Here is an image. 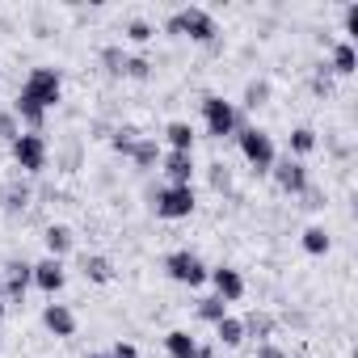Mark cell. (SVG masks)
<instances>
[{"mask_svg": "<svg viewBox=\"0 0 358 358\" xmlns=\"http://www.w3.org/2000/svg\"><path fill=\"white\" fill-rule=\"evenodd\" d=\"M164 34L190 38V43H199V47H215V43H220V22L211 17V9L190 5V9H177V13L164 17Z\"/></svg>", "mask_w": 358, "mask_h": 358, "instance_id": "6da1fadb", "label": "cell"}, {"mask_svg": "<svg viewBox=\"0 0 358 358\" xmlns=\"http://www.w3.org/2000/svg\"><path fill=\"white\" fill-rule=\"evenodd\" d=\"M203 127H207L211 139H236V131H241V110H236V101H228V97H220V93H207V97H203Z\"/></svg>", "mask_w": 358, "mask_h": 358, "instance_id": "7a4b0ae2", "label": "cell"}, {"mask_svg": "<svg viewBox=\"0 0 358 358\" xmlns=\"http://www.w3.org/2000/svg\"><path fill=\"white\" fill-rule=\"evenodd\" d=\"M194 207H199L194 186H156V190H152V211H156L160 220H169V224L190 220Z\"/></svg>", "mask_w": 358, "mask_h": 358, "instance_id": "3957f363", "label": "cell"}, {"mask_svg": "<svg viewBox=\"0 0 358 358\" xmlns=\"http://www.w3.org/2000/svg\"><path fill=\"white\" fill-rule=\"evenodd\" d=\"M22 93H26V97H34L43 110H55V106L64 101V72H59V68H51V64L30 68V76H26Z\"/></svg>", "mask_w": 358, "mask_h": 358, "instance_id": "277c9868", "label": "cell"}, {"mask_svg": "<svg viewBox=\"0 0 358 358\" xmlns=\"http://www.w3.org/2000/svg\"><path fill=\"white\" fill-rule=\"evenodd\" d=\"M236 143H241V156L253 164V173H270V169H274L278 148H274L270 131H262V127H241V131H236Z\"/></svg>", "mask_w": 358, "mask_h": 358, "instance_id": "5b68a950", "label": "cell"}, {"mask_svg": "<svg viewBox=\"0 0 358 358\" xmlns=\"http://www.w3.org/2000/svg\"><path fill=\"white\" fill-rule=\"evenodd\" d=\"M164 274L173 282H182V287H203L211 270L194 249H173V253H164Z\"/></svg>", "mask_w": 358, "mask_h": 358, "instance_id": "8992f818", "label": "cell"}, {"mask_svg": "<svg viewBox=\"0 0 358 358\" xmlns=\"http://www.w3.org/2000/svg\"><path fill=\"white\" fill-rule=\"evenodd\" d=\"M9 148H13V164H17L22 173H30V177H38V173L47 169V160H51L47 139H43V135H34V131H22Z\"/></svg>", "mask_w": 358, "mask_h": 358, "instance_id": "52a82bcc", "label": "cell"}, {"mask_svg": "<svg viewBox=\"0 0 358 358\" xmlns=\"http://www.w3.org/2000/svg\"><path fill=\"white\" fill-rule=\"evenodd\" d=\"M270 177H274V186H278L282 194H291V199H299V194L312 186V173H308V164H303V160H291V156L274 160Z\"/></svg>", "mask_w": 358, "mask_h": 358, "instance_id": "ba28073f", "label": "cell"}, {"mask_svg": "<svg viewBox=\"0 0 358 358\" xmlns=\"http://www.w3.org/2000/svg\"><path fill=\"white\" fill-rule=\"evenodd\" d=\"M34 287V262H22V257H13L9 266H5V303H22L26 299V291Z\"/></svg>", "mask_w": 358, "mask_h": 358, "instance_id": "9c48e42d", "label": "cell"}, {"mask_svg": "<svg viewBox=\"0 0 358 358\" xmlns=\"http://www.w3.org/2000/svg\"><path fill=\"white\" fill-rule=\"evenodd\" d=\"M160 169L169 186H194V152H160Z\"/></svg>", "mask_w": 358, "mask_h": 358, "instance_id": "30bf717a", "label": "cell"}, {"mask_svg": "<svg viewBox=\"0 0 358 358\" xmlns=\"http://www.w3.org/2000/svg\"><path fill=\"white\" fill-rule=\"evenodd\" d=\"M207 278H211V287H215V295H220L224 303H236V299H245V291H249L245 274H241V270H232V266H215Z\"/></svg>", "mask_w": 358, "mask_h": 358, "instance_id": "8fae6325", "label": "cell"}, {"mask_svg": "<svg viewBox=\"0 0 358 358\" xmlns=\"http://www.w3.org/2000/svg\"><path fill=\"white\" fill-rule=\"evenodd\" d=\"M64 282H68V270H64V262L59 257H43V262H34V287L43 291V295H59L64 291Z\"/></svg>", "mask_w": 358, "mask_h": 358, "instance_id": "7c38bea8", "label": "cell"}, {"mask_svg": "<svg viewBox=\"0 0 358 358\" xmlns=\"http://www.w3.org/2000/svg\"><path fill=\"white\" fill-rule=\"evenodd\" d=\"M43 324H47V333H55V337H72V333H76V312H72L68 303H47V308H43Z\"/></svg>", "mask_w": 358, "mask_h": 358, "instance_id": "4fadbf2b", "label": "cell"}, {"mask_svg": "<svg viewBox=\"0 0 358 358\" xmlns=\"http://www.w3.org/2000/svg\"><path fill=\"white\" fill-rule=\"evenodd\" d=\"M13 118L26 122V131H34V135H43V127H47V110H43L34 97H26V93H17V101H13Z\"/></svg>", "mask_w": 358, "mask_h": 358, "instance_id": "5bb4252c", "label": "cell"}, {"mask_svg": "<svg viewBox=\"0 0 358 358\" xmlns=\"http://www.w3.org/2000/svg\"><path fill=\"white\" fill-rule=\"evenodd\" d=\"M43 245H47V257H68L72 253V245H76V236H72V228L68 224H47V232H43Z\"/></svg>", "mask_w": 358, "mask_h": 358, "instance_id": "9a60e30c", "label": "cell"}, {"mask_svg": "<svg viewBox=\"0 0 358 358\" xmlns=\"http://www.w3.org/2000/svg\"><path fill=\"white\" fill-rule=\"evenodd\" d=\"M354 68H358L354 43H350V38H337V43H333V55H329V72H333V76H354Z\"/></svg>", "mask_w": 358, "mask_h": 358, "instance_id": "2e32d148", "label": "cell"}, {"mask_svg": "<svg viewBox=\"0 0 358 358\" xmlns=\"http://www.w3.org/2000/svg\"><path fill=\"white\" fill-rule=\"evenodd\" d=\"M164 354L169 358H199V337L186 329H173V333H164Z\"/></svg>", "mask_w": 358, "mask_h": 358, "instance_id": "e0dca14e", "label": "cell"}, {"mask_svg": "<svg viewBox=\"0 0 358 358\" xmlns=\"http://www.w3.org/2000/svg\"><path fill=\"white\" fill-rule=\"evenodd\" d=\"M127 160H131L135 169H143V173H148V169H156V164H160V143H156L152 135H139V139H135V148L127 152Z\"/></svg>", "mask_w": 358, "mask_h": 358, "instance_id": "ac0fdd59", "label": "cell"}, {"mask_svg": "<svg viewBox=\"0 0 358 358\" xmlns=\"http://www.w3.org/2000/svg\"><path fill=\"white\" fill-rule=\"evenodd\" d=\"M194 127L190 122H182V118H173L169 127H164V143H169V152H194Z\"/></svg>", "mask_w": 358, "mask_h": 358, "instance_id": "d6986e66", "label": "cell"}, {"mask_svg": "<svg viewBox=\"0 0 358 358\" xmlns=\"http://www.w3.org/2000/svg\"><path fill=\"white\" fill-rule=\"evenodd\" d=\"M80 270H85V278L89 282H114V262L110 257H101V253H85V262H80Z\"/></svg>", "mask_w": 358, "mask_h": 358, "instance_id": "ffe728a7", "label": "cell"}, {"mask_svg": "<svg viewBox=\"0 0 358 358\" xmlns=\"http://www.w3.org/2000/svg\"><path fill=\"white\" fill-rule=\"evenodd\" d=\"M245 337H249V333H245V320H241V316H232V312L215 324V341H220V345H228V350H236Z\"/></svg>", "mask_w": 358, "mask_h": 358, "instance_id": "44dd1931", "label": "cell"}, {"mask_svg": "<svg viewBox=\"0 0 358 358\" xmlns=\"http://www.w3.org/2000/svg\"><path fill=\"white\" fill-rule=\"evenodd\" d=\"M287 148H291V160L312 156V152H316V131H312V127H295V131L287 135Z\"/></svg>", "mask_w": 358, "mask_h": 358, "instance_id": "7402d4cb", "label": "cell"}, {"mask_svg": "<svg viewBox=\"0 0 358 358\" xmlns=\"http://www.w3.org/2000/svg\"><path fill=\"white\" fill-rule=\"evenodd\" d=\"M299 245H303V253H312V257H324V253L333 249V236H329V232H324L320 224H312V228H303Z\"/></svg>", "mask_w": 358, "mask_h": 358, "instance_id": "603a6c76", "label": "cell"}, {"mask_svg": "<svg viewBox=\"0 0 358 358\" xmlns=\"http://www.w3.org/2000/svg\"><path fill=\"white\" fill-rule=\"evenodd\" d=\"M194 312H199V320H207V324L215 329V324H220V320L228 316V303H224L220 295H203V299L194 303Z\"/></svg>", "mask_w": 358, "mask_h": 358, "instance_id": "cb8c5ba5", "label": "cell"}, {"mask_svg": "<svg viewBox=\"0 0 358 358\" xmlns=\"http://www.w3.org/2000/svg\"><path fill=\"white\" fill-rule=\"evenodd\" d=\"M122 34H127L135 47H143V43H152V38H156V26H152L148 17H131V22L122 26Z\"/></svg>", "mask_w": 358, "mask_h": 358, "instance_id": "d4e9b609", "label": "cell"}, {"mask_svg": "<svg viewBox=\"0 0 358 358\" xmlns=\"http://www.w3.org/2000/svg\"><path fill=\"white\" fill-rule=\"evenodd\" d=\"M101 68H106L110 76H122V72H127V51H122L118 43L101 47Z\"/></svg>", "mask_w": 358, "mask_h": 358, "instance_id": "484cf974", "label": "cell"}, {"mask_svg": "<svg viewBox=\"0 0 358 358\" xmlns=\"http://www.w3.org/2000/svg\"><path fill=\"white\" fill-rule=\"evenodd\" d=\"M266 101H270V80H249V85H245V101H241V106H245V110H262Z\"/></svg>", "mask_w": 358, "mask_h": 358, "instance_id": "4316f807", "label": "cell"}, {"mask_svg": "<svg viewBox=\"0 0 358 358\" xmlns=\"http://www.w3.org/2000/svg\"><path fill=\"white\" fill-rule=\"evenodd\" d=\"M245 333H257L262 341H274V316H266V312H249V316H245Z\"/></svg>", "mask_w": 358, "mask_h": 358, "instance_id": "83f0119b", "label": "cell"}, {"mask_svg": "<svg viewBox=\"0 0 358 358\" xmlns=\"http://www.w3.org/2000/svg\"><path fill=\"white\" fill-rule=\"evenodd\" d=\"M127 80H148L152 76V59L148 55H127V72H122Z\"/></svg>", "mask_w": 358, "mask_h": 358, "instance_id": "f1b7e54d", "label": "cell"}, {"mask_svg": "<svg viewBox=\"0 0 358 358\" xmlns=\"http://www.w3.org/2000/svg\"><path fill=\"white\" fill-rule=\"evenodd\" d=\"M135 139H139V131H135V127H118V131L110 135V143H114V152H122V156H127V152L135 148Z\"/></svg>", "mask_w": 358, "mask_h": 358, "instance_id": "f546056e", "label": "cell"}, {"mask_svg": "<svg viewBox=\"0 0 358 358\" xmlns=\"http://www.w3.org/2000/svg\"><path fill=\"white\" fill-rule=\"evenodd\" d=\"M22 135V122L13 118V110H0V139H5V143H13Z\"/></svg>", "mask_w": 358, "mask_h": 358, "instance_id": "4dcf8cb0", "label": "cell"}, {"mask_svg": "<svg viewBox=\"0 0 358 358\" xmlns=\"http://www.w3.org/2000/svg\"><path fill=\"white\" fill-rule=\"evenodd\" d=\"M312 93H320V97L333 93V72H329V64H320V68L312 72Z\"/></svg>", "mask_w": 358, "mask_h": 358, "instance_id": "1f68e13d", "label": "cell"}, {"mask_svg": "<svg viewBox=\"0 0 358 358\" xmlns=\"http://www.w3.org/2000/svg\"><path fill=\"white\" fill-rule=\"evenodd\" d=\"M26 203H30V190H26V186H9V190H5V207H9V211H22Z\"/></svg>", "mask_w": 358, "mask_h": 358, "instance_id": "d6a6232c", "label": "cell"}, {"mask_svg": "<svg viewBox=\"0 0 358 358\" xmlns=\"http://www.w3.org/2000/svg\"><path fill=\"white\" fill-rule=\"evenodd\" d=\"M253 358H287V350H282V345H278V341H262V345H257V354H253Z\"/></svg>", "mask_w": 358, "mask_h": 358, "instance_id": "836d02e7", "label": "cell"}, {"mask_svg": "<svg viewBox=\"0 0 358 358\" xmlns=\"http://www.w3.org/2000/svg\"><path fill=\"white\" fill-rule=\"evenodd\" d=\"M228 182H232V177H228V164H211V186H215V190H228Z\"/></svg>", "mask_w": 358, "mask_h": 358, "instance_id": "e575fe53", "label": "cell"}, {"mask_svg": "<svg viewBox=\"0 0 358 358\" xmlns=\"http://www.w3.org/2000/svg\"><path fill=\"white\" fill-rule=\"evenodd\" d=\"M110 358H139V350H135L131 341H114V350H110Z\"/></svg>", "mask_w": 358, "mask_h": 358, "instance_id": "d590c367", "label": "cell"}, {"mask_svg": "<svg viewBox=\"0 0 358 358\" xmlns=\"http://www.w3.org/2000/svg\"><path fill=\"white\" fill-rule=\"evenodd\" d=\"M299 199H303V207H324V194H320V190H312V186H308Z\"/></svg>", "mask_w": 358, "mask_h": 358, "instance_id": "8d00e7d4", "label": "cell"}, {"mask_svg": "<svg viewBox=\"0 0 358 358\" xmlns=\"http://www.w3.org/2000/svg\"><path fill=\"white\" fill-rule=\"evenodd\" d=\"M5 308H9V303H5V299H0V329H5Z\"/></svg>", "mask_w": 358, "mask_h": 358, "instance_id": "74e56055", "label": "cell"}, {"mask_svg": "<svg viewBox=\"0 0 358 358\" xmlns=\"http://www.w3.org/2000/svg\"><path fill=\"white\" fill-rule=\"evenodd\" d=\"M85 358H110V354H85Z\"/></svg>", "mask_w": 358, "mask_h": 358, "instance_id": "f35d334b", "label": "cell"}]
</instances>
